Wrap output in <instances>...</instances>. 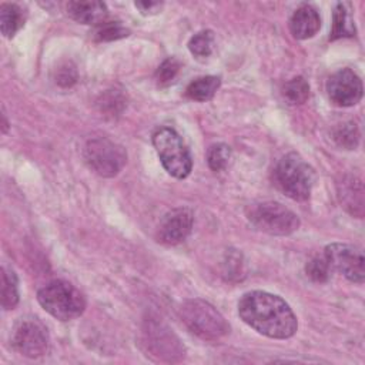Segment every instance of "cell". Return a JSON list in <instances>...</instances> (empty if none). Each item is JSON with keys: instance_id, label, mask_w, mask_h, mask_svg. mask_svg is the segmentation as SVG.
Segmentation results:
<instances>
[{"instance_id": "cell-1", "label": "cell", "mask_w": 365, "mask_h": 365, "mask_svg": "<svg viewBox=\"0 0 365 365\" xmlns=\"http://www.w3.org/2000/svg\"><path fill=\"white\" fill-rule=\"evenodd\" d=\"M238 314L247 325L268 338L285 339L298 328L289 305L281 297L265 291L245 292L238 301Z\"/></svg>"}, {"instance_id": "cell-2", "label": "cell", "mask_w": 365, "mask_h": 365, "mask_svg": "<svg viewBox=\"0 0 365 365\" xmlns=\"http://www.w3.org/2000/svg\"><path fill=\"white\" fill-rule=\"evenodd\" d=\"M37 301L51 317L71 321L86 309L84 295L68 281L54 279L37 292Z\"/></svg>"}, {"instance_id": "cell-3", "label": "cell", "mask_w": 365, "mask_h": 365, "mask_svg": "<svg viewBox=\"0 0 365 365\" xmlns=\"http://www.w3.org/2000/svg\"><path fill=\"white\" fill-rule=\"evenodd\" d=\"M274 178L287 197L304 201L311 194L315 173L301 155L289 153L278 161L274 170Z\"/></svg>"}, {"instance_id": "cell-4", "label": "cell", "mask_w": 365, "mask_h": 365, "mask_svg": "<svg viewBox=\"0 0 365 365\" xmlns=\"http://www.w3.org/2000/svg\"><path fill=\"white\" fill-rule=\"evenodd\" d=\"M180 317L191 332L205 341H217L230 331L224 317L210 302L200 298L185 301L180 308Z\"/></svg>"}, {"instance_id": "cell-5", "label": "cell", "mask_w": 365, "mask_h": 365, "mask_svg": "<svg viewBox=\"0 0 365 365\" xmlns=\"http://www.w3.org/2000/svg\"><path fill=\"white\" fill-rule=\"evenodd\" d=\"M153 145L163 167L170 175L178 180L188 177L192 168V160L190 151L175 130L170 127L158 128L153 134Z\"/></svg>"}, {"instance_id": "cell-6", "label": "cell", "mask_w": 365, "mask_h": 365, "mask_svg": "<svg viewBox=\"0 0 365 365\" xmlns=\"http://www.w3.org/2000/svg\"><path fill=\"white\" fill-rule=\"evenodd\" d=\"M250 222L269 235H289L299 227V218L277 201H262L247 208Z\"/></svg>"}, {"instance_id": "cell-7", "label": "cell", "mask_w": 365, "mask_h": 365, "mask_svg": "<svg viewBox=\"0 0 365 365\" xmlns=\"http://www.w3.org/2000/svg\"><path fill=\"white\" fill-rule=\"evenodd\" d=\"M88 167L101 177L117 175L127 161L125 150L108 137H94L88 140L83 151Z\"/></svg>"}, {"instance_id": "cell-8", "label": "cell", "mask_w": 365, "mask_h": 365, "mask_svg": "<svg viewBox=\"0 0 365 365\" xmlns=\"http://www.w3.org/2000/svg\"><path fill=\"white\" fill-rule=\"evenodd\" d=\"M11 345L27 358L43 356L50 345L46 325L36 317L20 318L11 331Z\"/></svg>"}, {"instance_id": "cell-9", "label": "cell", "mask_w": 365, "mask_h": 365, "mask_svg": "<svg viewBox=\"0 0 365 365\" xmlns=\"http://www.w3.org/2000/svg\"><path fill=\"white\" fill-rule=\"evenodd\" d=\"M324 255L331 267V269H335L341 272L345 278H348L352 282L362 284L365 279V268H364V254L356 247L341 244V242H332L325 247Z\"/></svg>"}, {"instance_id": "cell-10", "label": "cell", "mask_w": 365, "mask_h": 365, "mask_svg": "<svg viewBox=\"0 0 365 365\" xmlns=\"http://www.w3.org/2000/svg\"><path fill=\"white\" fill-rule=\"evenodd\" d=\"M362 81L351 68L335 71L327 81V93L332 104L338 107H352L362 98Z\"/></svg>"}, {"instance_id": "cell-11", "label": "cell", "mask_w": 365, "mask_h": 365, "mask_svg": "<svg viewBox=\"0 0 365 365\" xmlns=\"http://www.w3.org/2000/svg\"><path fill=\"white\" fill-rule=\"evenodd\" d=\"M194 222L192 212L188 208H174L168 211L158 227V241L167 245H175L184 241L191 232Z\"/></svg>"}, {"instance_id": "cell-12", "label": "cell", "mask_w": 365, "mask_h": 365, "mask_svg": "<svg viewBox=\"0 0 365 365\" xmlns=\"http://www.w3.org/2000/svg\"><path fill=\"white\" fill-rule=\"evenodd\" d=\"M289 31L298 40H307L314 37L321 27V17L318 11L309 6H299L289 19Z\"/></svg>"}, {"instance_id": "cell-13", "label": "cell", "mask_w": 365, "mask_h": 365, "mask_svg": "<svg viewBox=\"0 0 365 365\" xmlns=\"http://www.w3.org/2000/svg\"><path fill=\"white\" fill-rule=\"evenodd\" d=\"M67 14L80 24H103L107 19V6L103 1H68Z\"/></svg>"}, {"instance_id": "cell-14", "label": "cell", "mask_w": 365, "mask_h": 365, "mask_svg": "<svg viewBox=\"0 0 365 365\" xmlns=\"http://www.w3.org/2000/svg\"><path fill=\"white\" fill-rule=\"evenodd\" d=\"M341 204L355 217L364 215V190L362 182L355 177H346L339 182Z\"/></svg>"}, {"instance_id": "cell-15", "label": "cell", "mask_w": 365, "mask_h": 365, "mask_svg": "<svg viewBox=\"0 0 365 365\" xmlns=\"http://www.w3.org/2000/svg\"><path fill=\"white\" fill-rule=\"evenodd\" d=\"M151 336L148 338V345L151 349L161 356H167V359L173 361L175 355L184 356V349L178 344V339L173 335V332H168V329L163 331L160 329H151L150 328Z\"/></svg>"}, {"instance_id": "cell-16", "label": "cell", "mask_w": 365, "mask_h": 365, "mask_svg": "<svg viewBox=\"0 0 365 365\" xmlns=\"http://www.w3.org/2000/svg\"><path fill=\"white\" fill-rule=\"evenodd\" d=\"M352 36H355V24L349 9L345 3H336L332 13V30L329 34V40Z\"/></svg>"}, {"instance_id": "cell-17", "label": "cell", "mask_w": 365, "mask_h": 365, "mask_svg": "<svg viewBox=\"0 0 365 365\" xmlns=\"http://www.w3.org/2000/svg\"><path fill=\"white\" fill-rule=\"evenodd\" d=\"M24 17L19 6L11 3H3L0 6V29L1 34L11 38L23 26Z\"/></svg>"}, {"instance_id": "cell-18", "label": "cell", "mask_w": 365, "mask_h": 365, "mask_svg": "<svg viewBox=\"0 0 365 365\" xmlns=\"http://www.w3.org/2000/svg\"><path fill=\"white\" fill-rule=\"evenodd\" d=\"M221 84L220 77L205 76L191 81L185 90V94L194 101H208L214 97Z\"/></svg>"}, {"instance_id": "cell-19", "label": "cell", "mask_w": 365, "mask_h": 365, "mask_svg": "<svg viewBox=\"0 0 365 365\" xmlns=\"http://www.w3.org/2000/svg\"><path fill=\"white\" fill-rule=\"evenodd\" d=\"M19 302V287L16 272L10 268H1V305L4 309H13Z\"/></svg>"}, {"instance_id": "cell-20", "label": "cell", "mask_w": 365, "mask_h": 365, "mask_svg": "<svg viewBox=\"0 0 365 365\" xmlns=\"http://www.w3.org/2000/svg\"><path fill=\"white\" fill-rule=\"evenodd\" d=\"M282 96L289 104H302L309 96V84L301 76L291 78L282 87Z\"/></svg>"}, {"instance_id": "cell-21", "label": "cell", "mask_w": 365, "mask_h": 365, "mask_svg": "<svg viewBox=\"0 0 365 365\" xmlns=\"http://www.w3.org/2000/svg\"><path fill=\"white\" fill-rule=\"evenodd\" d=\"M214 48V34L210 30L198 31L188 41V50L197 58H205L211 56Z\"/></svg>"}, {"instance_id": "cell-22", "label": "cell", "mask_w": 365, "mask_h": 365, "mask_svg": "<svg viewBox=\"0 0 365 365\" xmlns=\"http://www.w3.org/2000/svg\"><path fill=\"white\" fill-rule=\"evenodd\" d=\"M334 140L339 147H344L346 150L355 148L359 141V131L356 124H354L352 121L339 124L334 130Z\"/></svg>"}, {"instance_id": "cell-23", "label": "cell", "mask_w": 365, "mask_h": 365, "mask_svg": "<svg viewBox=\"0 0 365 365\" xmlns=\"http://www.w3.org/2000/svg\"><path fill=\"white\" fill-rule=\"evenodd\" d=\"M231 160V148L224 143L212 144L207 153V161L212 171L224 170Z\"/></svg>"}, {"instance_id": "cell-24", "label": "cell", "mask_w": 365, "mask_h": 365, "mask_svg": "<svg viewBox=\"0 0 365 365\" xmlns=\"http://www.w3.org/2000/svg\"><path fill=\"white\" fill-rule=\"evenodd\" d=\"M331 267L325 258V255H318V257H314L312 259H309L307 262V267H305V272L307 275L312 279V281H317V282H325L328 278H329V274H331Z\"/></svg>"}, {"instance_id": "cell-25", "label": "cell", "mask_w": 365, "mask_h": 365, "mask_svg": "<svg viewBox=\"0 0 365 365\" xmlns=\"http://www.w3.org/2000/svg\"><path fill=\"white\" fill-rule=\"evenodd\" d=\"M180 71V63L174 57L165 58L155 71V80L160 86H168Z\"/></svg>"}, {"instance_id": "cell-26", "label": "cell", "mask_w": 365, "mask_h": 365, "mask_svg": "<svg viewBox=\"0 0 365 365\" xmlns=\"http://www.w3.org/2000/svg\"><path fill=\"white\" fill-rule=\"evenodd\" d=\"M128 30L124 29L118 23H103L97 27L96 30V38L98 41H110V40H117L121 37H127Z\"/></svg>"}, {"instance_id": "cell-27", "label": "cell", "mask_w": 365, "mask_h": 365, "mask_svg": "<svg viewBox=\"0 0 365 365\" xmlns=\"http://www.w3.org/2000/svg\"><path fill=\"white\" fill-rule=\"evenodd\" d=\"M57 83L67 87V86H71L73 83H76V78H77V73H76V68L66 64L63 67L58 68V74L56 77Z\"/></svg>"}, {"instance_id": "cell-28", "label": "cell", "mask_w": 365, "mask_h": 365, "mask_svg": "<svg viewBox=\"0 0 365 365\" xmlns=\"http://www.w3.org/2000/svg\"><path fill=\"white\" fill-rule=\"evenodd\" d=\"M134 6L141 11V14L147 16V14L158 13L163 7V3H158V1H135Z\"/></svg>"}, {"instance_id": "cell-29", "label": "cell", "mask_w": 365, "mask_h": 365, "mask_svg": "<svg viewBox=\"0 0 365 365\" xmlns=\"http://www.w3.org/2000/svg\"><path fill=\"white\" fill-rule=\"evenodd\" d=\"M1 117H3V127H1V128H3V133H6V131H7V127H9V124H7V120H6V115H4V114H3V115H1Z\"/></svg>"}]
</instances>
